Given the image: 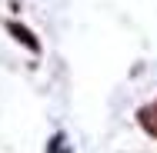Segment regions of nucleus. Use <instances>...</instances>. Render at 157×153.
<instances>
[{"label":"nucleus","instance_id":"1","mask_svg":"<svg viewBox=\"0 0 157 153\" xmlns=\"http://www.w3.org/2000/svg\"><path fill=\"white\" fill-rule=\"evenodd\" d=\"M7 30L13 33V37H17V40H20V43H24V47H27V50H33V53H37V50H40V43H37V40H33V33L27 30V27H20V24H7Z\"/></svg>","mask_w":157,"mask_h":153},{"label":"nucleus","instance_id":"2","mask_svg":"<svg viewBox=\"0 0 157 153\" xmlns=\"http://www.w3.org/2000/svg\"><path fill=\"white\" fill-rule=\"evenodd\" d=\"M140 123H144L151 133H157V103H154V107H147V110H140Z\"/></svg>","mask_w":157,"mask_h":153}]
</instances>
